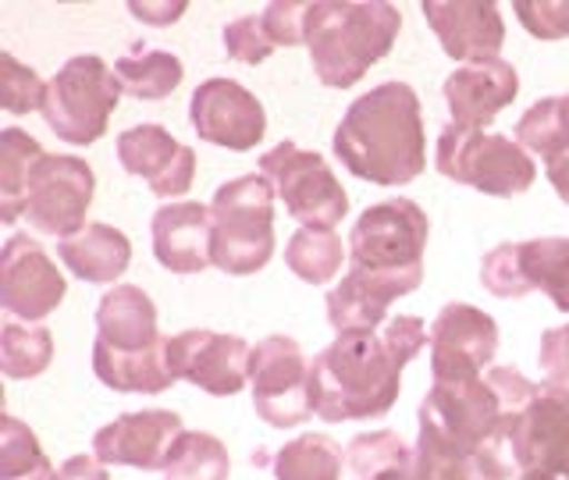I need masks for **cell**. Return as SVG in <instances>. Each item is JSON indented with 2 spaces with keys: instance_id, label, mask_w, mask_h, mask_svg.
I'll return each mask as SVG.
<instances>
[{
  "instance_id": "7a4b0ae2",
  "label": "cell",
  "mask_w": 569,
  "mask_h": 480,
  "mask_svg": "<svg viewBox=\"0 0 569 480\" xmlns=\"http://www.w3.org/2000/svg\"><path fill=\"white\" fill-rule=\"evenodd\" d=\"M402 367L378 331L338 334L310 363V402L328 423L385 417L399 399Z\"/></svg>"
},
{
  "instance_id": "ee69618b",
  "label": "cell",
  "mask_w": 569,
  "mask_h": 480,
  "mask_svg": "<svg viewBox=\"0 0 569 480\" xmlns=\"http://www.w3.org/2000/svg\"><path fill=\"white\" fill-rule=\"evenodd\" d=\"M53 480H111V477H107V462H100L97 456H71L58 467Z\"/></svg>"
},
{
  "instance_id": "836d02e7",
  "label": "cell",
  "mask_w": 569,
  "mask_h": 480,
  "mask_svg": "<svg viewBox=\"0 0 569 480\" xmlns=\"http://www.w3.org/2000/svg\"><path fill=\"white\" fill-rule=\"evenodd\" d=\"M168 480H228L231 459L228 449L203 431H182L164 467Z\"/></svg>"
},
{
  "instance_id": "c3c4849f",
  "label": "cell",
  "mask_w": 569,
  "mask_h": 480,
  "mask_svg": "<svg viewBox=\"0 0 569 480\" xmlns=\"http://www.w3.org/2000/svg\"><path fill=\"white\" fill-rule=\"evenodd\" d=\"M562 100H566V111H569V93H566V97H562Z\"/></svg>"
},
{
  "instance_id": "5b68a950",
  "label": "cell",
  "mask_w": 569,
  "mask_h": 480,
  "mask_svg": "<svg viewBox=\"0 0 569 480\" xmlns=\"http://www.w3.org/2000/svg\"><path fill=\"white\" fill-rule=\"evenodd\" d=\"M118 100L121 86L114 68H107V61L97 53H79L50 79L40 114L58 139L71 142V147H89L107 132Z\"/></svg>"
},
{
  "instance_id": "cb8c5ba5",
  "label": "cell",
  "mask_w": 569,
  "mask_h": 480,
  "mask_svg": "<svg viewBox=\"0 0 569 480\" xmlns=\"http://www.w3.org/2000/svg\"><path fill=\"white\" fill-rule=\"evenodd\" d=\"M168 342V338H164ZM164 342L150 349H114L97 338L93 346V373L114 391H139V396H160L174 384V373L168 370Z\"/></svg>"
},
{
  "instance_id": "d590c367",
  "label": "cell",
  "mask_w": 569,
  "mask_h": 480,
  "mask_svg": "<svg viewBox=\"0 0 569 480\" xmlns=\"http://www.w3.org/2000/svg\"><path fill=\"white\" fill-rule=\"evenodd\" d=\"M47 86L36 68L22 64L14 53L0 50V107L8 114H29V111H43L47 100Z\"/></svg>"
},
{
  "instance_id": "f1b7e54d",
  "label": "cell",
  "mask_w": 569,
  "mask_h": 480,
  "mask_svg": "<svg viewBox=\"0 0 569 480\" xmlns=\"http://www.w3.org/2000/svg\"><path fill=\"white\" fill-rule=\"evenodd\" d=\"M346 260H349V246H342V239H338L331 228H299L289 239V246H284L289 271L310 284L331 281L342 271Z\"/></svg>"
},
{
  "instance_id": "8fae6325",
  "label": "cell",
  "mask_w": 569,
  "mask_h": 480,
  "mask_svg": "<svg viewBox=\"0 0 569 480\" xmlns=\"http://www.w3.org/2000/svg\"><path fill=\"white\" fill-rule=\"evenodd\" d=\"M506 420L488 378L470 381H435L431 396L420 409V434H431L445 444H456L462 452L485 449V441Z\"/></svg>"
},
{
  "instance_id": "7bdbcfd3",
  "label": "cell",
  "mask_w": 569,
  "mask_h": 480,
  "mask_svg": "<svg viewBox=\"0 0 569 480\" xmlns=\"http://www.w3.org/2000/svg\"><path fill=\"white\" fill-rule=\"evenodd\" d=\"M541 367L556 384H569V324L551 328L541 342Z\"/></svg>"
},
{
  "instance_id": "30bf717a",
  "label": "cell",
  "mask_w": 569,
  "mask_h": 480,
  "mask_svg": "<svg viewBox=\"0 0 569 480\" xmlns=\"http://www.w3.org/2000/svg\"><path fill=\"white\" fill-rule=\"evenodd\" d=\"M97 178L93 168L79 157L64 153H47L36 164L29 186H26V213L32 231L53 239L76 236L79 228H86V210L93 203Z\"/></svg>"
},
{
  "instance_id": "d6986e66",
  "label": "cell",
  "mask_w": 569,
  "mask_h": 480,
  "mask_svg": "<svg viewBox=\"0 0 569 480\" xmlns=\"http://www.w3.org/2000/svg\"><path fill=\"white\" fill-rule=\"evenodd\" d=\"M516 93H520V76L502 58L459 64L445 79V103L452 111V124L462 129H485L502 107L516 100Z\"/></svg>"
},
{
  "instance_id": "1f68e13d",
  "label": "cell",
  "mask_w": 569,
  "mask_h": 480,
  "mask_svg": "<svg viewBox=\"0 0 569 480\" xmlns=\"http://www.w3.org/2000/svg\"><path fill=\"white\" fill-rule=\"evenodd\" d=\"M178 150H182V142L168 129H160V124H136V129H124L118 136L121 168L136 178H147V182L164 174V168L178 157Z\"/></svg>"
},
{
  "instance_id": "f546056e",
  "label": "cell",
  "mask_w": 569,
  "mask_h": 480,
  "mask_svg": "<svg viewBox=\"0 0 569 480\" xmlns=\"http://www.w3.org/2000/svg\"><path fill=\"white\" fill-rule=\"evenodd\" d=\"M53 360V338L40 324H18V320H4L0 328V370L11 381H29L40 378Z\"/></svg>"
},
{
  "instance_id": "9c48e42d",
  "label": "cell",
  "mask_w": 569,
  "mask_h": 480,
  "mask_svg": "<svg viewBox=\"0 0 569 480\" xmlns=\"http://www.w3.org/2000/svg\"><path fill=\"white\" fill-rule=\"evenodd\" d=\"M253 406L271 427H299L313 417L310 363L302 346L289 334H271L249 352Z\"/></svg>"
},
{
  "instance_id": "7dc6e473",
  "label": "cell",
  "mask_w": 569,
  "mask_h": 480,
  "mask_svg": "<svg viewBox=\"0 0 569 480\" xmlns=\"http://www.w3.org/2000/svg\"><path fill=\"white\" fill-rule=\"evenodd\" d=\"M530 480H556V477H548V473H541V477H538V473H533Z\"/></svg>"
},
{
  "instance_id": "d4e9b609",
  "label": "cell",
  "mask_w": 569,
  "mask_h": 480,
  "mask_svg": "<svg viewBox=\"0 0 569 480\" xmlns=\"http://www.w3.org/2000/svg\"><path fill=\"white\" fill-rule=\"evenodd\" d=\"M43 157V147L29 132H0V218L8 224H14L26 213V186Z\"/></svg>"
},
{
  "instance_id": "ba28073f",
  "label": "cell",
  "mask_w": 569,
  "mask_h": 480,
  "mask_svg": "<svg viewBox=\"0 0 569 480\" xmlns=\"http://www.w3.org/2000/svg\"><path fill=\"white\" fill-rule=\"evenodd\" d=\"M431 221L413 200H388L360 213L349 236V267L373 274L423 271Z\"/></svg>"
},
{
  "instance_id": "4fadbf2b",
  "label": "cell",
  "mask_w": 569,
  "mask_h": 480,
  "mask_svg": "<svg viewBox=\"0 0 569 480\" xmlns=\"http://www.w3.org/2000/svg\"><path fill=\"white\" fill-rule=\"evenodd\" d=\"M189 121L210 147L253 150L267 132L263 103L236 79H207L189 100Z\"/></svg>"
},
{
  "instance_id": "4316f807",
  "label": "cell",
  "mask_w": 569,
  "mask_h": 480,
  "mask_svg": "<svg viewBox=\"0 0 569 480\" xmlns=\"http://www.w3.org/2000/svg\"><path fill=\"white\" fill-rule=\"evenodd\" d=\"M527 292L541 289L559 310H569V239L516 242Z\"/></svg>"
},
{
  "instance_id": "52a82bcc",
  "label": "cell",
  "mask_w": 569,
  "mask_h": 480,
  "mask_svg": "<svg viewBox=\"0 0 569 480\" xmlns=\"http://www.w3.org/2000/svg\"><path fill=\"white\" fill-rule=\"evenodd\" d=\"M260 174L274 186V196H281L284 210L302 221V228L335 231L349 213V192L317 150H302L284 139L260 157Z\"/></svg>"
},
{
  "instance_id": "277c9868",
  "label": "cell",
  "mask_w": 569,
  "mask_h": 480,
  "mask_svg": "<svg viewBox=\"0 0 569 480\" xmlns=\"http://www.w3.org/2000/svg\"><path fill=\"white\" fill-rule=\"evenodd\" d=\"M213 267L224 274H257L274 253V186L242 174L213 192Z\"/></svg>"
},
{
  "instance_id": "ffe728a7",
  "label": "cell",
  "mask_w": 569,
  "mask_h": 480,
  "mask_svg": "<svg viewBox=\"0 0 569 480\" xmlns=\"http://www.w3.org/2000/svg\"><path fill=\"white\" fill-rule=\"evenodd\" d=\"M153 253L171 274H200L213 263V213L203 203L171 200L153 213Z\"/></svg>"
},
{
  "instance_id": "9a60e30c",
  "label": "cell",
  "mask_w": 569,
  "mask_h": 480,
  "mask_svg": "<svg viewBox=\"0 0 569 480\" xmlns=\"http://www.w3.org/2000/svg\"><path fill=\"white\" fill-rule=\"evenodd\" d=\"M498 352V328L488 313L470 302L445 307L431 328V373L435 381H470L480 378Z\"/></svg>"
},
{
  "instance_id": "74e56055",
  "label": "cell",
  "mask_w": 569,
  "mask_h": 480,
  "mask_svg": "<svg viewBox=\"0 0 569 480\" xmlns=\"http://www.w3.org/2000/svg\"><path fill=\"white\" fill-rule=\"evenodd\" d=\"M224 50H228V58L239 64H260L271 58L274 43L263 29V18L246 14V18H236L231 26H224Z\"/></svg>"
},
{
  "instance_id": "e0dca14e",
  "label": "cell",
  "mask_w": 569,
  "mask_h": 480,
  "mask_svg": "<svg viewBox=\"0 0 569 480\" xmlns=\"http://www.w3.org/2000/svg\"><path fill=\"white\" fill-rule=\"evenodd\" d=\"M423 281V271H396V274H373L356 271L328 292V320L338 334H363L378 331L388 320V307L396 299L409 296Z\"/></svg>"
},
{
  "instance_id": "bcb514c9",
  "label": "cell",
  "mask_w": 569,
  "mask_h": 480,
  "mask_svg": "<svg viewBox=\"0 0 569 480\" xmlns=\"http://www.w3.org/2000/svg\"><path fill=\"white\" fill-rule=\"evenodd\" d=\"M548 182L556 186V192L562 196V203H569V153L548 160Z\"/></svg>"
},
{
  "instance_id": "8992f818",
  "label": "cell",
  "mask_w": 569,
  "mask_h": 480,
  "mask_svg": "<svg viewBox=\"0 0 569 480\" xmlns=\"http://www.w3.org/2000/svg\"><path fill=\"white\" fill-rule=\"evenodd\" d=\"M438 171L485 196H520L533 186V157L509 136L449 124L438 139Z\"/></svg>"
},
{
  "instance_id": "6da1fadb",
  "label": "cell",
  "mask_w": 569,
  "mask_h": 480,
  "mask_svg": "<svg viewBox=\"0 0 569 480\" xmlns=\"http://www.w3.org/2000/svg\"><path fill=\"white\" fill-rule=\"evenodd\" d=\"M338 160L363 182L406 186L427 168L420 97L406 82H381L356 100L335 129Z\"/></svg>"
},
{
  "instance_id": "7402d4cb",
  "label": "cell",
  "mask_w": 569,
  "mask_h": 480,
  "mask_svg": "<svg viewBox=\"0 0 569 480\" xmlns=\"http://www.w3.org/2000/svg\"><path fill=\"white\" fill-rule=\"evenodd\" d=\"M58 257L64 260L71 274L89 284H114L124 271H129L132 242L124 231H118L111 224L89 221L86 228L76 231V236L61 239Z\"/></svg>"
},
{
  "instance_id": "484cf974",
  "label": "cell",
  "mask_w": 569,
  "mask_h": 480,
  "mask_svg": "<svg viewBox=\"0 0 569 480\" xmlns=\"http://www.w3.org/2000/svg\"><path fill=\"white\" fill-rule=\"evenodd\" d=\"M114 76H118L121 93H129L136 100H164L182 86L186 64L178 61L171 50H147V53L118 58Z\"/></svg>"
},
{
  "instance_id": "f6af8a7d",
  "label": "cell",
  "mask_w": 569,
  "mask_h": 480,
  "mask_svg": "<svg viewBox=\"0 0 569 480\" xmlns=\"http://www.w3.org/2000/svg\"><path fill=\"white\" fill-rule=\"evenodd\" d=\"M129 11H132L136 18H142L147 26L164 29V26L178 22V18L186 14V4H129Z\"/></svg>"
},
{
  "instance_id": "b9f144b4",
  "label": "cell",
  "mask_w": 569,
  "mask_h": 480,
  "mask_svg": "<svg viewBox=\"0 0 569 480\" xmlns=\"http://www.w3.org/2000/svg\"><path fill=\"white\" fill-rule=\"evenodd\" d=\"M192 178H196V150L192 147H182V150H178V157L164 168V174L153 178L150 189L157 196H164V200H171V196H186L189 192Z\"/></svg>"
},
{
  "instance_id": "8d00e7d4",
  "label": "cell",
  "mask_w": 569,
  "mask_h": 480,
  "mask_svg": "<svg viewBox=\"0 0 569 480\" xmlns=\"http://www.w3.org/2000/svg\"><path fill=\"white\" fill-rule=\"evenodd\" d=\"M480 281H485V289L498 299L527 296V281L520 274V253H516V242L491 249V253L485 257V263H480Z\"/></svg>"
},
{
  "instance_id": "60d3db41",
  "label": "cell",
  "mask_w": 569,
  "mask_h": 480,
  "mask_svg": "<svg viewBox=\"0 0 569 480\" xmlns=\"http://www.w3.org/2000/svg\"><path fill=\"white\" fill-rule=\"evenodd\" d=\"M516 14L530 36L538 40H562L569 36V0H538V4H516Z\"/></svg>"
},
{
  "instance_id": "3957f363",
  "label": "cell",
  "mask_w": 569,
  "mask_h": 480,
  "mask_svg": "<svg viewBox=\"0 0 569 480\" xmlns=\"http://www.w3.org/2000/svg\"><path fill=\"white\" fill-rule=\"evenodd\" d=\"M399 29L402 14L385 0H310L307 50L317 79L331 89L356 86L399 40Z\"/></svg>"
},
{
  "instance_id": "5bb4252c",
  "label": "cell",
  "mask_w": 569,
  "mask_h": 480,
  "mask_svg": "<svg viewBox=\"0 0 569 480\" xmlns=\"http://www.w3.org/2000/svg\"><path fill=\"white\" fill-rule=\"evenodd\" d=\"M64 292L68 281L58 271V263L47 257V249L29 236H11L4 253H0V302H4V310L36 324L61 307Z\"/></svg>"
},
{
  "instance_id": "4dcf8cb0",
  "label": "cell",
  "mask_w": 569,
  "mask_h": 480,
  "mask_svg": "<svg viewBox=\"0 0 569 480\" xmlns=\"http://www.w3.org/2000/svg\"><path fill=\"white\" fill-rule=\"evenodd\" d=\"M278 480H338L342 477V449L328 434H302L274 456Z\"/></svg>"
},
{
  "instance_id": "ac0fdd59",
  "label": "cell",
  "mask_w": 569,
  "mask_h": 480,
  "mask_svg": "<svg viewBox=\"0 0 569 480\" xmlns=\"http://www.w3.org/2000/svg\"><path fill=\"white\" fill-rule=\"evenodd\" d=\"M512 449L533 473L569 477V388L545 391L516 417Z\"/></svg>"
},
{
  "instance_id": "2e32d148",
  "label": "cell",
  "mask_w": 569,
  "mask_h": 480,
  "mask_svg": "<svg viewBox=\"0 0 569 480\" xmlns=\"http://www.w3.org/2000/svg\"><path fill=\"white\" fill-rule=\"evenodd\" d=\"M178 438H182L178 413H171V409H142V413H124L100 427L93 438V456L107 467L164 470Z\"/></svg>"
},
{
  "instance_id": "603a6c76",
  "label": "cell",
  "mask_w": 569,
  "mask_h": 480,
  "mask_svg": "<svg viewBox=\"0 0 569 480\" xmlns=\"http://www.w3.org/2000/svg\"><path fill=\"white\" fill-rule=\"evenodd\" d=\"M97 331L100 342L114 349H150L164 342L157 331V307L153 299L136 289V284H114L97 307Z\"/></svg>"
},
{
  "instance_id": "83f0119b",
  "label": "cell",
  "mask_w": 569,
  "mask_h": 480,
  "mask_svg": "<svg viewBox=\"0 0 569 480\" xmlns=\"http://www.w3.org/2000/svg\"><path fill=\"white\" fill-rule=\"evenodd\" d=\"M349 470L356 480H413L417 459L399 434L370 431L349 441Z\"/></svg>"
},
{
  "instance_id": "44dd1931",
  "label": "cell",
  "mask_w": 569,
  "mask_h": 480,
  "mask_svg": "<svg viewBox=\"0 0 569 480\" xmlns=\"http://www.w3.org/2000/svg\"><path fill=\"white\" fill-rule=\"evenodd\" d=\"M423 18L427 26L435 29V36L441 40L445 53L452 61H488L498 58V50L506 43V26H502V11L498 4H470V0H456V4H423Z\"/></svg>"
},
{
  "instance_id": "f35d334b",
  "label": "cell",
  "mask_w": 569,
  "mask_h": 480,
  "mask_svg": "<svg viewBox=\"0 0 569 480\" xmlns=\"http://www.w3.org/2000/svg\"><path fill=\"white\" fill-rule=\"evenodd\" d=\"M307 14L310 4H302V0H274V4L263 8L260 18L274 47H299L307 43Z\"/></svg>"
},
{
  "instance_id": "ab89813d",
  "label": "cell",
  "mask_w": 569,
  "mask_h": 480,
  "mask_svg": "<svg viewBox=\"0 0 569 480\" xmlns=\"http://www.w3.org/2000/svg\"><path fill=\"white\" fill-rule=\"evenodd\" d=\"M378 334H381L385 349L399 360V367H406L409 360H417L423 346H431V334H427L420 317H402V313L388 317Z\"/></svg>"
},
{
  "instance_id": "d6a6232c",
  "label": "cell",
  "mask_w": 569,
  "mask_h": 480,
  "mask_svg": "<svg viewBox=\"0 0 569 480\" xmlns=\"http://www.w3.org/2000/svg\"><path fill=\"white\" fill-rule=\"evenodd\" d=\"M516 142L527 153H538L545 160H556L569 153V111L562 97L538 100L516 124Z\"/></svg>"
},
{
  "instance_id": "e575fe53",
  "label": "cell",
  "mask_w": 569,
  "mask_h": 480,
  "mask_svg": "<svg viewBox=\"0 0 569 480\" xmlns=\"http://www.w3.org/2000/svg\"><path fill=\"white\" fill-rule=\"evenodd\" d=\"M50 459L22 420H0V480H53Z\"/></svg>"
},
{
  "instance_id": "7c38bea8",
  "label": "cell",
  "mask_w": 569,
  "mask_h": 480,
  "mask_svg": "<svg viewBox=\"0 0 569 480\" xmlns=\"http://www.w3.org/2000/svg\"><path fill=\"white\" fill-rule=\"evenodd\" d=\"M174 381H189L207 396H239L249 384V349L239 334L182 331L164 342Z\"/></svg>"
}]
</instances>
